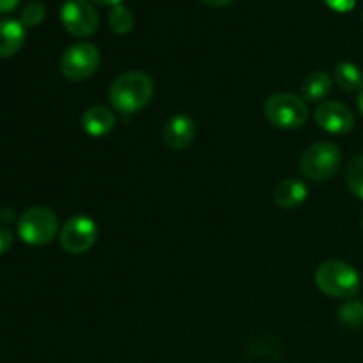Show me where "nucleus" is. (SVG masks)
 <instances>
[{
	"mask_svg": "<svg viewBox=\"0 0 363 363\" xmlns=\"http://www.w3.org/2000/svg\"><path fill=\"white\" fill-rule=\"evenodd\" d=\"M13 245V233L7 227L0 225V255L6 254Z\"/></svg>",
	"mask_w": 363,
	"mask_h": 363,
	"instance_id": "20",
	"label": "nucleus"
},
{
	"mask_svg": "<svg viewBox=\"0 0 363 363\" xmlns=\"http://www.w3.org/2000/svg\"><path fill=\"white\" fill-rule=\"evenodd\" d=\"M108 25L116 34L124 35L133 28L135 18L131 14V11L124 6H116L112 7V11L108 13Z\"/></svg>",
	"mask_w": 363,
	"mask_h": 363,
	"instance_id": "18",
	"label": "nucleus"
},
{
	"mask_svg": "<svg viewBox=\"0 0 363 363\" xmlns=\"http://www.w3.org/2000/svg\"><path fill=\"white\" fill-rule=\"evenodd\" d=\"M264 117L280 130H296L308 119L307 103L291 92H277L266 99Z\"/></svg>",
	"mask_w": 363,
	"mask_h": 363,
	"instance_id": "4",
	"label": "nucleus"
},
{
	"mask_svg": "<svg viewBox=\"0 0 363 363\" xmlns=\"http://www.w3.org/2000/svg\"><path fill=\"white\" fill-rule=\"evenodd\" d=\"M201 2H204L206 6H211V7H222V6H227V4H230L233 0H201Z\"/></svg>",
	"mask_w": 363,
	"mask_h": 363,
	"instance_id": "23",
	"label": "nucleus"
},
{
	"mask_svg": "<svg viewBox=\"0 0 363 363\" xmlns=\"http://www.w3.org/2000/svg\"><path fill=\"white\" fill-rule=\"evenodd\" d=\"M25 43V27L21 21L6 18L0 20V59L16 55Z\"/></svg>",
	"mask_w": 363,
	"mask_h": 363,
	"instance_id": "11",
	"label": "nucleus"
},
{
	"mask_svg": "<svg viewBox=\"0 0 363 363\" xmlns=\"http://www.w3.org/2000/svg\"><path fill=\"white\" fill-rule=\"evenodd\" d=\"M60 21L74 38H91L99 27V16L87 0H66L60 7Z\"/></svg>",
	"mask_w": 363,
	"mask_h": 363,
	"instance_id": "8",
	"label": "nucleus"
},
{
	"mask_svg": "<svg viewBox=\"0 0 363 363\" xmlns=\"http://www.w3.org/2000/svg\"><path fill=\"white\" fill-rule=\"evenodd\" d=\"M273 197H275L277 206L284 209H293L303 204L305 199L308 197V188L301 179L289 177V179H284L277 184Z\"/></svg>",
	"mask_w": 363,
	"mask_h": 363,
	"instance_id": "13",
	"label": "nucleus"
},
{
	"mask_svg": "<svg viewBox=\"0 0 363 363\" xmlns=\"http://www.w3.org/2000/svg\"><path fill=\"white\" fill-rule=\"evenodd\" d=\"M20 4V0H0V13H11Z\"/></svg>",
	"mask_w": 363,
	"mask_h": 363,
	"instance_id": "22",
	"label": "nucleus"
},
{
	"mask_svg": "<svg viewBox=\"0 0 363 363\" xmlns=\"http://www.w3.org/2000/svg\"><path fill=\"white\" fill-rule=\"evenodd\" d=\"M333 78L325 71H314L301 84V94L307 101H323L332 92Z\"/></svg>",
	"mask_w": 363,
	"mask_h": 363,
	"instance_id": "14",
	"label": "nucleus"
},
{
	"mask_svg": "<svg viewBox=\"0 0 363 363\" xmlns=\"http://www.w3.org/2000/svg\"><path fill=\"white\" fill-rule=\"evenodd\" d=\"M116 126V116L106 106H91L82 116V128L91 137H103Z\"/></svg>",
	"mask_w": 363,
	"mask_h": 363,
	"instance_id": "12",
	"label": "nucleus"
},
{
	"mask_svg": "<svg viewBox=\"0 0 363 363\" xmlns=\"http://www.w3.org/2000/svg\"><path fill=\"white\" fill-rule=\"evenodd\" d=\"M315 123L332 135L350 133L354 126V116L350 106L340 101H323L314 112Z\"/></svg>",
	"mask_w": 363,
	"mask_h": 363,
	"instance_id": "9",
	"label": "nucleus"
},
{
	"mask_svg": "<svg viewBox=\"0 0 363 363\" xmlns=\"http://www.w3.org/2000/svg\"><path fill=\"white\" fill-rule=\"evenodd\" d=\"M346 184L351 194L363 201V152L350 160L346 167Z\"/></svg>",
	"mask_w": 363,
	"mask_h": 363,
	"instance_id": "16",
	"label": "nucleus"
},
{
	"mask_svg": "<svg viewBox=\"0 0 363 363\" xmlns=\"http://www.w3.org/2000/svg\"><path fill=\"white\" fill-rule=\"evenodd\" d=\"M101 64V53L91 43H74L60 57V71L71 82L91 78Z\"/></svg>",
	"mask_w": 363,
	"mask_h": 363,
	"instance_id": "6",
	"label": "nucleus"
},
{
	"mask_svg": "<svg viewBox=\"0 0 363 363\" xmlns=\"http://www.w3.org/2000/svg\"><path fill=\"white\" fill-rule=\"evenodd\" d=\"M333 84L346 92H360L363 89V73L353 62H340L333 69Z\"/></svg>",
	"mask_w": 363,
	"mask_h": 363,
	"instance_id": "15",
	"label": "nucleus"
},
{
	"mask_svg": "<svg viewBox=\"0 0 363 363\" xmlns=\"http://www.w3.org/2000/svg\"><path fill=\"white\" fill-rule=\"evenodd\" d=\"M333 11H339V13H347L354 7V0H325Z\"/></svg>",
	"mask_w": 363,
	"mask_h": 363,
	"instance_id": "21",
	"label": "nucleus"
},
{
	"mask_svg": "<svg viewBox=\"0 0 363 363\" xmlns=\"http://www.w3.org/2000/svg\"><path fill=\"white\" fill-rule=\"evenodd\" d=\"M92 2L99 4V6H110V7H116V6H123L124 0H92Z\"/></svg>",
	"mask_w": 363,
	"mask_h": 363,
	"instance_id": "24",
	"label": "nucleus"
},
{
	"mask_svg": "<svg viewBox=\"0 0 363 363\" xmlns=\"http://www.w3.org/2000/svg\"><path fill=\"white\" fill-rule=\"evenodd\" d=\"M46 16V7L41 2H28L27 6L21 9L20 21L23 27H35L41 23Z\"/></svg>",
	"mask_w": 363,
	"mask_h": 363,
	"instance_id": "19",
	"label": "nucleus"
},
{
	"mask_svg": "<svg viewBox=\"0 0 363 363\" xmlns=\"http://www.w3.org/2000/svg\"><path fill=\"white\" fill-rule=\"evenodd\" d=\"M194 119L186 113H176L167 121L165 128H163V140L174 151H181V149L188 147L195 137Z\"/></svg>",
	"mask_w": 363,
	"mask_h": 363,
	"instance_id": "10",
	"label": "nucleus"
},
{
	"mask_svg": "<svg viewBox=\"0 0 363 363\" xmlns=\"http://www.w3.org/2000/svg\"><path fill=\"white\" fill-rule=\"evenodd\" d=\"M98 240V227L89 216L77 215L67 220L59 234L60 247L71 255H80L91 250Z\"/></svg>",
	"mask_w": 363,
	"mask_h": 363,
	"instance_id": "7",
	"label": "nucleus"
},
{
	"mask_svg": "<svg viewBox=\"0 0 363 363\" xmlns=\"http://www.w3.org/2000/svg\"><path fill=\"white\" fill-rule=\"evenodd\" d=\"M342 165V151L333 142H315L300 158V169L311 181H326L335 176Z\"/></svg>",
	"mask_w": 363,
	"mask_h": 363,
	"instance_id": "3",
	"label": "nucleus"
},
{
	"mask_svg": "<svg viewBox=\"0 0 363 363\" xmlns=\"http://www.w3.org/2000/svg\"><path fill=\"white\" fill-rule=\"evenodd\" d=\"M59 230L57 215L46 206L28 208L18 220V234L21 240L32 247L48 245Z\"/></svg>",
	"mask_w": 363,
	"mask_h": 363,
	"instance_id": "5",
	"label": "nucleus"
},
{
	"mask_svg": "<svg viewBox=\"0 0 363 363\" xmlns=\"http://www.w3.org/2000/svg\"><path fill=\"white\" fill-rule=\"evenodd\" d=\"M339 319L347 328H360L363 326V301L351 298L340 307Z\"/></svg>",
	"mask_w": 363,
	"mask_h": 363,
	"instance_id": "17",
	"label": "nucleus"
},
{
	"mask_svg": "<svg viewBox=\"0 0 363 363\" xmlns=\"http://www.w3.org/2000/svg\"><path fill=\"white\" fill-rule=\"evenodd\" d=\"M315 286L321 293L332 298L351 300L360 291V275L351 264L344 261H325L315 269Z\"/></svg>",
	"mask_w": 363,
	"mask_h": 363,
	"instance_id": "2",
	"label": "nucleus"
},
{
	"mask_svg": "<svg viewBox=\"0 0 363 363\" xmlns=\"http://www.w3.org/2000/svg\"><path fill=\"white\" fill-rule=\"evenodd\" d=\"M155 84L142 71H128L117 77L108 89L112 108L121 113H135L144 108L152 98Z\"/></svg>",
	"mask_w": 363,
	"mask_h": 363,
	"instance_id": "1",
	"label": "nucleus"
},
{
	"mask_svg": "<svg viewBox=\"0 0 363 363\" xmlns=\"http://www.w3.org/2000/svg\"><path fill=\"white\" fill-rule=\"evenodd\" d=\"M360 225H362V230H363V213H362V216H360Z\"/></svg>",
	"mask_w": 363,
	"mask_h": 363,
	"instance_id": "26",
	"label": "nucleus"
},
{
	"mask_svg": "<svg viewBox=\"0 0 363 363\" xmlns=\"http://www.w3.org/2000/svg\"><path fill=\"white\" fill-rule=\"evenodd\" d=\"M357 106L358 110H360V113L363 116V89L360 92H358V98H357Z\"/></svg>",
	"mask_w": 363,
	"mask_h": 363,
	"instance_id": "25",
	"label": "nucleus"
}]
</instances>
